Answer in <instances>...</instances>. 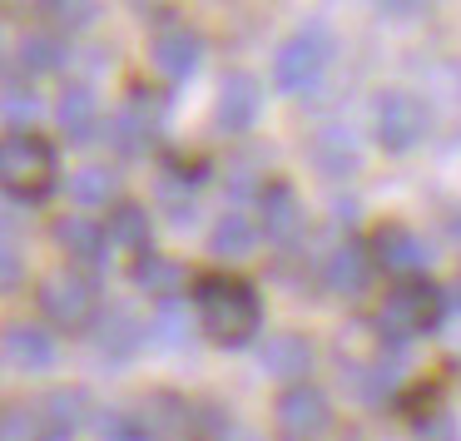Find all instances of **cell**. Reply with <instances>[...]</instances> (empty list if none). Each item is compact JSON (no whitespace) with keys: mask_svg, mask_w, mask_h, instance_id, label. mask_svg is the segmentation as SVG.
<instances>
[{"mask_svg":"<svg viewBox=\"0 0 461 441\" xmlns=\"http://www.w3.org/2000/svg\"><path fill=\"white\" fill-rule=\"evenodd\" d=\"M263 114V80L253 70H229L219 85V104H213V120L223 134H249Z\"/></svg>","mask_w":461,"mask_h":441,"instance_id":"7c38bea8","label":"cell"},{"mask_svg":"<svg viewBox=\"0 0 461 441\" xmlns=\"http://www.w3.org/2000/svg\"><path fill=\"white\" fill-rule=\"evenodd\" d=\"M447 308H451L447 288H437V283H427V278H411V283H397V288L382 298L372 328H377V342H387V347H411L421 332L441 328Z\"/></svg>","mask_w":461,"mask_h":441,"instance_id":"7a4b0ae2","label":"cell"},{"mask_svg":"<svg viewBox=\"0 0 461 441\" xmlns=\"http://www.w3.org/2000/svg\"><path fill=\"white\" fill-rule=\"evenodd\" d=\"M50 238H55V248H60V253H70L75 268H80V263H104V248H110L104 223L85 219V213H65V219H55Z\"/></svg>","mask_w":461,"mask_h":441,"instance_id":"44dd1931","label":"cell"},{"mask_svg":"<svg viewBox=\"0 0 461 441\" xmlns=\"http://www.w3.org/2000/svg\"><path fill=\"white\" fill-rule=\"evenodd\" d=\"M95 401L85 387H55L41 397V417H45V436L50 441H70L80 427H90L95 421Z\"/></svg>","mask_w":461,"mask_h":441,"instance_id":"ac0fdd59","label":"cell"},{"mask_svg":"<svg viewBox=\"0 0 461 441\" xmlns=\"http://www.w3.org/2000/svg\"><path fill=\"white\" fill-rule=\"evenodd\" d=\"M0 263H5V292H15L25 283V273H21V243H15V233L5 229V248H0Z\"/></svg>","mask_w":461,"mask_h":441,"instance_id":"d6a6232c","label":"cell"},{"mask_svg":"<svg viewBox=\"0 0 461 441\" xmlns=\"http://www.w3.org/2000/svg\"><path fill=\"white\" fill-rule=\"evenodd\" d=\"M229 441H263V436H258V431H249V427H243V431H229Z\"/></svg>","mask_w":461,"mask_h":441,"instance_id":"8d00e7d4","label":"cell"},{"mask_svg":"<svg viewBox=\"0 0 461 441\" xmlns=\"http://www.w3.org/2000/svg\"><path fill=\"white\" fill-rule=\"evenodd\" d=\"M104 140H110L120 154H144V149H149V140H154V114H149V104H144V90L134 94V100L124 104L120 114H110V134H104Z\"/></svg>","mask_w":461,"mask_h":441,"instance_id":"d4e9b609","label":"cell"},{"mask_svg":"<svg viewBox=\"0 0 461 441\" xmlns=\"http://www.w3.org/2000/svg\"><path fill=\"white\" fill-rule=\"evenodd\" d=\"M427 130H431V110L421 104V94L397 90V85L372 94V134H377V144L387 154L417 149L427 140Z\"/></svg>","mask_w":461,"mask_h":441,"instance_id":"52a82bcc","label":"cell"},{"mask_svg":"<svg viewBox=\"0 0 461 441\" xmlns=\"http://www.w3.org/2000/svg\"><path fill=\"white\" fill-rule=\"evenodd\" d=\"M382 15H392V21H411V15H421V5H382Z\"/></svg>","mask_w":461,"mask_h":441,"instance_id":"d590c367","label":"cell"},{"mask_svg":"<svg viewBox=\"0 0 461 441\" xmlns=\"http://www.w3.org/2000/svg\"><path fill=\"white\" fill-rule=\"evenodd\" d=\"M134 417H140L144 441H213L223 431V421L213 417V407L179 397V392H144L134 401Z\"/></svg>","mask_w":461,"mask_h":441,"instance_id":"8992f818","label":"cell"},{"mask_svg":"<svg viewBox=\"0 0 461 441\" xmlns=\"http://www.w3.org/2000/svg\"><path fill=\"white\" fill-rule=\"evenodd\" d=\"M367 248H372V258H377V268L392 273V278H402V283L421 278L427 263H431V248L421 243L417 229H407V223H377Z\"/></svg>","mask_w":461,"mask_h":441,"instance_id":"9c48e42d","label":"cell"},{"mask_svg":"<svg viewBox=\"0 0 461 441\" xmlns=\"http://www.w3.org/2000/svg\"><path fill=\"white\" fill-rule=\"evenodd\" d=\"M194 322H199V318H189V302H184V298L159 302V308H154V318H149V347H164V352L189 347Z\"/></svg>","mask_w":461,"mask_h":441,"instance_id":"4316f807","label":"cell"},{"mask_svg":"<svg viewBox=\"0 0 461 441\" xmlns=\"http://www.w3.org/2000/svg\"><path fill=\"white\" fill-rule=\"evenodd\" d=\"M372 268H377V258H372L367 243L348 238L338 243V248L328 253V263H322V288L338 292V298H362L372 283Z\"/></svg>","mask_w":461,"mask_h":441,"instance_id":"5bb4252c","label":"cell"},{"mask_svg":"<svg viewBox=\"0 0 461 441\" xmlns=\"http://www.w3.org/2000/svg\"><path fill=\"white\" fill-rule=\"evenodd\" d=\"M55 124L70 144H90L100 134V94L95 85H65L55 100Z\"/></svg>","mask_w":461,"mask_h":441,"instance_id":"d6986e66","label":"cell"},{"mask_svg":"<svg viewBox=\"0 0 461 441\" xmlns=\"http://www.w3.org/2000/svg\"><path fill=\"white\" fill-rule=\"evenodd\" d=\"M35 120H41V94H35L31 80H5V124H11V134L21 130H35Z\"/></svg>","mask_w":461,"mask_h":441,"instance_id":"83f0119b","label":"cell"},{"mask_svg":"<svg viewBox=\"0 0 461 441\" xmlns=\"http://www.w3.org/2000/svg\"><path fill=\"white\" fill-rule=\"evenodd\" d=\"M308 159L318 164V174H328L332 184H342L362 169V144L348 124H322L308 144Z\"/></svg>","mask_w":461,"mask_h":441,"instance_id":"2e32d148","label":"cell"},{"mask_svg":"<svg viewBox=\"0 0 461 441\" xmlns=\"http://www.w3.org/2000/svg\"><path fill=\"white\" fill-rule=\"evenodd\" d=\"M55 144L35 130L5 134V149H0V184L11 194V203H41L55 189Z\"/></svg>","mask_w":461,"mask_h":441,"instance_id":"5b68a950","label":"cell"},{"mask_svg":"<svg viewBox=\"0 0 461 441\" xmlns=\"http://www.w3.org/2000/svg\"><path fill=\"white\" fill-rule=\"evenodd\" d=\"M104 233H110V248L134 253V258H144V253L154 248L149 243L154 238V219H149V209H140V203H114Z\"/></svg>","mask_w":461,"mask_h":441,"instance_id":"cb8c5ba5","label":"cell"},{"mask_svg":"<svg viewBox=\"0 0 461 441\" xmlns=\"http://www.w3.org/2000/svg\"><path fill=\"white\" fill-rule=\"evenodd\" d=\"M5 441H50L45 436L41 401H35V407H25V401H11V407H5Z\"/></svg>","mask_w":461,"mask_h":441,"instance_id":"f546056e","label":"cell"},{"mask_svg":"<svg viewBox=\"0 0 461 441\" xmlns=\"http://www.w3.org/2000/svg\"><path fill=\"white\" fill-rule=\"evenodd\" d=\"M90 342H95V352H100V357L130 362V357H140V352L149 347V322L134 318L130 308H104L100 322L90 328Z\"/></svg>","mask_w":461,"mask_h":441,"instance_id":"4fadbf2b","label":"cell"},{"mask_svg":"<svg viewBox=\"0 0 461 441\" xmlns=\"http://www.w3.org/2000/svg\"><path fill=\"white\" fill-rule=\"evenodd\" d=\"M130 283H134L140 292H149L154 302H169V298H179V292H184L189 273H184L179 258H169V253H154V248H149L144 258H134Z\"/></svg>","mask_w":461,"mask_h":441,"instance_id":"603a6c76","label":"cell"},{"mask_svg":"<svg viewBox=\"0 0 461 441\" xmlns=\"http://www.w3.org/2000/svg\"><path fill=\"white\" fill-rule=\"evenodd\" d=\"M273 421H278L283 441H318V436H328V427H332V401L322 387L303 382V387H288L278 397Z\"/></svg>","mask_w":461,"mask_h":441,"instance_id":"ba28073f","label":"cell"},{"mask_svg":"<svg viewBox=\"0 0 461 441\" xmlns=\"http://www.w3.org/2000/svg\"><path fill=\"white\" fill-rule=\"evenodd\" d=\"M456 238H461V223H456Z\"/></svg>","mask_w":461,"mask_h":441,"instance_id":"f35d334b","label":"cell"},{"mask_svg":"<svg viewBox=\"0 0 461 441\" xmlns=\"http://www.w3.org/2000/svg\"><path fill=\"white\" fill-rule=\"evenodd\" d=\"M451 302H456V308H461V283H456V292H451Z\"/></svg>","mask_w":461,"mask_h":441,"instance_id":"74e56055","label":"cell"},{"mask_svg":"<svg viewBox=\"0 0 461 441\" xmlns=\"http://www.w3.org/2000/svg\"><path fill=\"white\" fill-rule=\"evenodd\" d=\"M70 203L75 209H114L120 203V174L104 169V164H85L70 174Z\"/></svg>","mask_w":461,"mask_h":441,"instance_id":"484cf974","label":"cell"},{"mask_svg":"<svg viewBox=\"0 0 461 441\" xmlns=\"http://www.w3.org/2000/svg\"><path fill=\"white\" fill-rule=\"evenodd\" d=\"M328 65H332V35L322 21H312L278 45V55H273V85L283 94H293V100H312L322 90V80H328Z\"/></svg>","mask_w":461,"mask_h":441,"instance_id":"277c9868","label":"cell"},{"mask_svg":"<svg viewBox=\"0 0 461 441\" xmlns=\"http://www.w3.org/2000/svg\"><path fill=\"white\" fill-rule=\"evenodd\" d=\"M411 431H417V441H461L451 411H427V417L411 421Z\"/></svg>","mask_w":461,"mask_h":441,"instance_id":"1f68e13d","label":"cell"},{"mask_svg":"<svg viewBox=\"0 0 461 441\" xmlns=\"http://www.w3.org/2000/svg\"><path fill=\"white\" fill-rule=\"evenodd\" d=\"M194 318L199 332L219 347H249L263 332V302L253 283L233 278V273H203L194 278Z\"/></svg>","mask_w":461,"mask_h":441,"instance_id":"6da1fadb","label":"cell"},{"mask_svg":"<svg viewBox=\"0 0 461 441\" xmlns=\"http://www.w3.org/2000/svg\"><path fill=\"white\" fill-rule=\"evenodd\" d=\"M258 229L268 233V243H278V248H298L303 233H308V209H303L298 189L283 179H268V189L258 194Z\"/></svg>","mask_w":461,"mask_h":441,"instance_id":"30bf717a","label":"cell"},{"mask_svg":"<svg viewBox=\"0 0 461 441\" xmlns=\"http://www.w3.org/2000/svg\"><path fill=\"white\" fill-rule=\"evenodd\" d=\"M332 223H348V229H352V223H357V203H352V199H332Z\"/></svg>","mask_w":461,"mask_h":441,"instance_id":"e575fe53","label":"cell"},{"mask_svg":"<svg viewBox=\"0 0 461 441\" xmlns=\"http://www.w3.org/2000/svg\"><path fill=\"white\" fill-rule=\"evenodd\" d=\"M41 15H50L55 31H90V25L100 21V5H90V0H75V5L50 0V5H41Z\"/></svg>","mask_w":461,"mask_h":441,"instance_id":"4dcf8cb0","label":"cell"},{"mask_svg":"<svg viewBox=\"0 0 461 441\" xmlns=\"http://www.w3.org/2000/svg\"><path fill=\"white\" fill-rule=\"evenodd\" d=\"M164 213H169V223H174L179 233L199 223V203H194V199H169V203H164Z\"/></svg>","mask_w":461,"mask_h":441,"instance_id":"836d02e7","label":"cell"},{"mask_svg":"<svg viewBox=\"0 0 461 441\" xmlns=\"http://www.w3.org/2000/svg\"><path fill=\"white\" fill-rule=\"evenodd\" d=\"M258 223L249 219V213H239V209H229V213H219V223L209 229V253L219 263H249L253 253H258Z\"/></svg>","mask_w":461,"mask_h":441,"instance_id":"7402d4cb","label":"cell"},{"mask_svg":"<svg viewBox=\"0 0 461 441\" xmlns=\"http://www.w3.org/2000/svg\"><path fill=\"white\" fill-rule=\"evenodd\" d=\"M90 427H95V436H100V441H144L134 407H100Z\"/></svg>","mask_w":461,"mask_h":441,"instance_id":"f1b7e54d","label":"cell"},{"mask_svg":"<svg viewBox=\"0 0 461 441\" xmlns=\"http://www.w3.org/2000/svg\"><path fill=\"white\" fill-rule=\"evenodd\" d=\"M60 362V342L41 322H11L5 328V367L11 372H50Z\"/></svg>","mask_w":461,"mask_h":441,"instance_id":"9a60e30c","label":"cell"},{"mask_svg":"<svg viewBox=\"0 0 461 441\" xmlns=\"http://www.w3.org/2000/svg\"><path fill=\"white\" fill-rule=\"evenodd\" d=\"M35 302H41L45 322L65 332H85L100 322V283L85 268H75V263H55L50 273H41Z\"/></svg>","mask_w":461,"mask_h":441,"instance_id":"3957f363","label":"cell"},{"mask_svg":"<svg viewBox=\"0 0 461 441\" xmlns=\"http://www.w3.org/2000/svg\"><path fill=\"white\" fill-rule=\"evenodd\" d=\"M75 50L70 40H65L60 31H31L21 45H15V70L25 75V80H41V75H60L70 70Z\"/></svg>","mask_w":461,"mask_h":441,"instance_id":"ffe728a7","label":"cell"},{"mask_svg":"<svg viewBox=\"0 0 461 441\" xmlns=\"http://www.w3.org/2000/svg\"><path fill=\"white\" fill-rule=\"evenodd\" d=\"M258 367L268 372V377L288 382V387H303L308 372H312V342L303 338V332H273L258 347Z\"/></svg>","mask_w":461,"mask_h":441,"instance_id":"e0dca14e","label":"cell"},{"mask_svg":"<svg viewBox=\"0 0 461 441\" xmlns=\"http://www.w3.org/2000/svg\"><path fill=\"white\" fill-rule=\"evenodd\" d=\"M149 60H154V70H159L169 85L194 80V75H199V65H203V35L189 31V25H179V21L159 25V31H154V40H149Z\"/></svg>","mask_w":461,"mask_h":441,"instance_id":"8fae6325","label":"cell"}]
</instances>
